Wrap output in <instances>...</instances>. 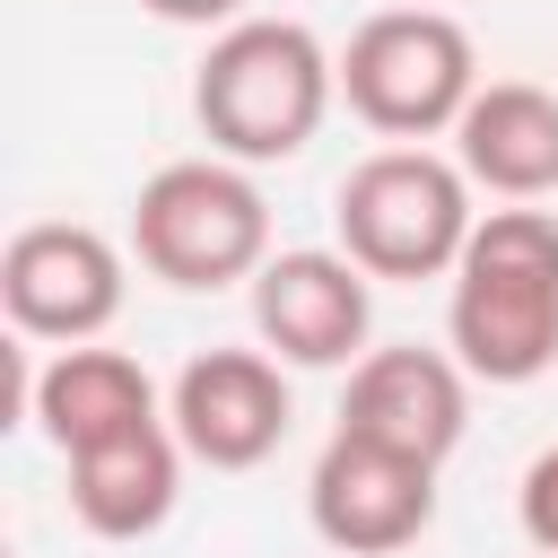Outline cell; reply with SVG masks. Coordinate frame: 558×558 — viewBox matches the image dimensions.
<instances>
[{"mask_svg": "<svg viewBox=\"0 0 558 558\" xmlns=\"http://www.w3.org/2000/svg\"><path fill=\"white\" fill-rule=\"evenodd\" d=\"M445 340L471 384H541L558 366V209L506 201L453 262Z\"/></svg>", "mask_w": 558, "mask_h": 558, "instance_id": "6da1fadb", "label": "cell"}, {"mask_svg": "<svg viewBox=\"0 0 558 558\" xmlns=\"http://www.w3.org/2000/svg\"><path fill=\"white\" fill-rule=\"evenodd\" d=\"M331 96H340V61L296 17H235V26L209 35V52L192 70V122L235 166L296 157L323 131Z\"/></svg>", "mask_w": 558, "mask_h": 558, "instance_id": "7a4b0ae2", "label": "cell"}, {"mask_svg": "<svg viewBox=\"0 0 558 558\" xmlns=\"http://www.w3.org/2000/svg\"><path fill=\"white\" fill-rule=\"evenodd\" d=\"M471 174L462 157H436L427 140H392L375 157H357L340 174V253L366 279H453L480 209H471Z\"/></svg>", "mask_w": 558, "mask_h": 558, "instance_id": "3957f363", "label": "cell"}, {"mask_svg": "<svg viewBox=\"0 0 558 558\" xmlns=\"http://www.w3.org/2000/svg\"><path fill=\"white\" fill-rule=\"evenodd\" d=\"M131 253L166 288H235L270 262V201L235 157H174L131 201Z\"/></svg>", "mask_w": 558, "mask_h": 558, "instance_id": "277c9868", "label": "cell"}, {"mask_svg": "<svg viewBox=\"0 0 558 558\" xmlns=\"http://www.w3.org/2000/svg\"><path fill=\"white\" fill-rule=\"evenodd\" d=\"M471 96H480V52L462 17L436 0L375 9L340 52V105L384 140H436L462 122Z\"/></svg>", "mask_w": 558, "mask_h": 558, "instance_id": "5b68a950", "label": "cell"}, {"mask_svg": "<svg viewBox=\"0 0 558 558\" xmlns=\"http://www.w3.org/2000/svg\"><path fill=\"white\" fill-rule=\"evenodd\" d=\"M0 305L17 340H96L122 314V244L87 218H35L0 253Z\"/></svg>", "mask_w": 558, "mask_h": 558, "instance_id": "8992f818", "label": "cell"}, {"mask_svg": "<svg viewBox=\"0 0 558 558\" xmlns=\"http://www.w3.org/2000/svg\"><path fill=\"white\" fill-rule=\"evenodd\" d=\"M305 514L340 558H392V549L427 541V523H436V462L331 427V445L314 453V480H305Z\"/></svg>", "mask_w": 558, "mask_h": 558, "instance_id": "52a82bcc", "label": "cell"}, {"mask_svg": "<svg viewBox=\"0 0 558 558\" xmlns=\"http://www.w3.org/2000/svg\"><path fill=\"white\" fill-rule=\"evenodd\" d=\"M375 323V279L340 244H296L253 270V331L279 366H357Z\"/></svg>", "mask_w": 558, "mask_h": 558, "instance_id": "ba28073f", "label": "cell"}, {"mask_svg": "<svg viewBox=\"0 0 558 558\" xmlns=\"http://www.w3.org/2000/svg\"><path fill=\"white\" fill-rule=\"evenodd\" d=\"M166 418H174V436H183L192 462H209V471H253V462H270L279 436H288V375H279V357H262V349H201V357L174 375Z\"/></svg>", "mask_w": 558, "mask_h": 558, "instance_id": "9c48e42d", "label": "cell"}, {"mask_svg": "<svg viewBox=\"0 0 558 558\" xmlns=\"http://www.w3.org/2000/svg\"><path fill=\"white\" fill-rule=\"evenodd\" d=\"M340 427L349 436H375L392 453L445 462L462 445V427H471V366L445 357V349H366L349 366Z\"/></svg>", "mask_w": 558, "mask_h": 558, "instance_id": "30bf717a", "label": "cell"}, {"mask_svg": "<svg viewBox=\"0 0 558 558\" xmlns=\"http://www.w3.org/2000/svg\"><path fill=\"white\" fill-rule=\"evenodd\" d=\"M26 418H35L44 445L70 462V453H87V445H113V436L166 418V410H157V384H148L140 357L96 349V340H70V349H52V357L26 375Z\"/></svg>", "mask_w": 558, "mask_h": 558, "instance_id": "8fae6325", "label": "cell"}, {"mask_svg": "<svg viewBox=\"0 0 558 558\" xmlns=\"http://www.w3.org/2000/svg\"><path fill=\"white\" fill-rule=\"evenodd\" d=\"M183 462L192 453H183L174 418H148L113 445H87V453H70V514L96 541H148L183 497Z\"/></svg>", "mask_w": 558, "mask_h": 558, "instance_id": "7c38bea8", "label": "cell"}, {"mask_svg": "<svg viewBox=\"0 0 558 558\" xmlns=\"http://www.w3.org/2000/svg\"><path fill=\"white\" fill-rule=\"evenodd\" d=\"M453 157L497 201H549L558 192V96L532 78H488L453 122Z\"/></svg>", "mask_w": 558, "mask_h": 558, "instance_id": "4fadbf2b", "label": "cell"}, {"mask_svg": "<svg viewBox=\"0 0 558 558\" xmlns=\"http://www.w3.org/2000/svg\"><path fill=\"white\" fill-rule=\"evenodd\" d=\"M523 532H532V549H549L558 558V445L549 453H532V471H523Z\"/></svg>", "mask_w": 558, "mask_h": 558, "instance_id": "5bb4252c", "label": "cell"}, {"mask_svg": "<svg viewBox=\"0 0 558 558\" xmlns=\"http://www.w3.org/2000/svg\"><path fill=\"white\" fill-rule=\"evenodd\" d=\"M148 17H166V26H235V17H253V0H140Z\"/></svg>", "mask_w": 558, "mask_h": 558, "instance_id": "9a60e30c", "label": "cell"}, {"mask_svg": "<svg viewBox=\"0 0 558 558\" xmlns=\"http://www.w3.org/2000/svg\"><path fill=\"white\" fill-rule=\"evenodd\" d=\"M436 9H445V0H436Z\"/></svg>", "mask_w": 558, "mask_h": 558, "instance_id": "2e32d148", "label": "cell"}]
</instances>
